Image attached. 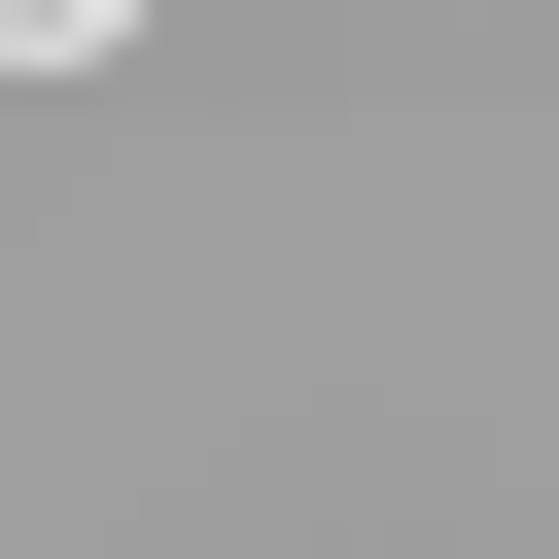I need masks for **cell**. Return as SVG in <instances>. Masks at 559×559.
Wrapping results in <instances>:
<instances>
[{
  "instance_id": "obj_1",
  "label": "cell",
  "mask_w": 559,
  "mask_h": 559,
  "mask_svg": "<svg viewBox=\"0 0 559 559\" xmlns=\"http://www.w3.org/2000/svg\"><path fill=\"white\" fill-rule=\"evenodd\" d=\"M105 35H140V0H0V70H105Z\"/></svg>"
}]
</instances>
